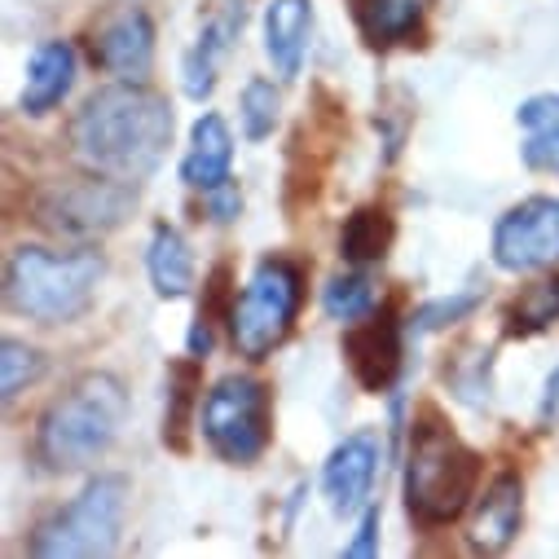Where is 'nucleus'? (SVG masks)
<instances>
[{"label": "nucleus", "mask_w": 559, "mask_h": 559, "mask_svg": "<svg viewBox=\"0 0 559 559\" xmlns=\"http://www.w3.org/2000/svg\"><path fill=\"white\" fill-rule=\"evenodd\" d=\"M168 142H173V106L142 80H119L97 88L71 123L75 159L88 173L119 181L151 177L164 164Z\"/></svg>", "instance_id": "f257e3e1"}, {"label": "nucleus", "mask_w": 559, "mask_h": 559, "mask_svg": "<svg viewBox=\"0 0 559 559\" xmlns=\"http://www.w3.org/2000/svg\"><path fill=\"white\" fill-rule=\"evenodd\" d=\"M480 454L445 424L437 409H424L414 418L409 459H405V507L418 524L441 528L454 524L476 489H480Z\"/></svg>", "instance_id": "f03ea898"}, {"label": "nucleus", "mask_w": 559, "mask_h": 559, "mask_svg": "<svg viewBox=\"0 0 559 559\" xmlns=\"http://www.w3.org/2000/svg\"><path fill=\"white\" fill-rule=\"evenodd\" d=\"M123 414H128V392L115 374L93 370L75 379L40 418V437H36L40 463L49 472H75L97 463L115 445Z\"/></svg>", "instance_id": "7ed1b4c3"}, {"label": "nucleus", "mask_w": 559, "mask_h": 559, "mask_svg": "<svg viewBox=\"0 0 559 559\" xmlns=\"http://www.w3.org/2000/svg\"><path fill=\"white\" fill-rule=\"evenodd\" d=\"M102 255L97 251H45V247H19L5 273V300L14 313L40 322V326H67L75 322L102 283Z\"/></svg>", "instance_id": "20e7f679"}, {"label": "nucleus", "mask_w": 559, "mask_h": 559, "mask_svg": "<svg viewBox=\"0 0 559 559\" xmlns=\"http://www.w3.org/2000/svg\"><path fill=\"white\" fill-rule=\"evenodd\" d=\"M305 305V273L300 264H292L287 255H264L242 296H234L229 305V335L234 348L251 361H264L277 344H283L296 326V313Z\"/></svg>", "instance_id": "39448f33"}, {"label": "nucleus", "mask_w": 559, "mask_h": 559, "mask_svg": "<svg viewBox=\"0 0 559 559\" xmlns=\"http://www.w3.org/2000/svg\"><path fill=\"white\" fill-rule=\"evenodd\" d=\"M199 428L216 459L234 467L255 463L273 437L269 388L255 374H225L199 405Z\"/></svg>", "instance_id": "423d86ee"}, {"label": "nucleus", "mask_w": 559, "mask_h": 559, "mask_svg": "<svg viewBox=\"0 0 559 559\" xmlns=\"http://www.w3.org/2000/svg\"><path fill=\"white\" fill-rule=\"evenodd\" d=\"M123 498L128 480L123 476H97L88 480L53 520H45L32 537V550L45 559H88V555H110L119 542L123 524Z\"/></svg>", "instance_id": "0eeeda50"}, {"label": "nucleus", "mask_w": 559, "mask_h": 559, "mask_svg": "<svg viewBox=\"0 0 559 559\" xmlns=\"http://www.w3.org/2000/svg\"><path fill=\"white\" fill-rule=\"evenodd\" d=\"M132 203H136V194L119 177L93 173L80 181L49 186L45 199L36 203V221L53 234H67V238H102L128 221Z\"/></svg>", "instance_id": "6e6552de"}, {"label": "nucleus", "mask_w": 559, "mask_h": 559, "mask_svg": "<svg viewBox=\"0 0 559 559\" xmlns=\"http://www.w3.org/2000/svg\"><path fill=\"white\" fill-rule=\"evenodd\" d=\"M559 260V199L533 194L493 225V264L502 273H533Z\"/></svg>", "instance_id": "1a4fd4ad"}, {"label": "nucleus", "mask_w": 559, "mask_h": 559, "mask_svg": "<svg viewBox=\"0 0 559 559\" xmlns=\"http://www.w3.org/2000/svg\"><path fill=\"white\" fill-rule=\"evenodd\" d=\"M344 357H348L353 379L366 392H374V396L388 392L396 383V370H401V322H396V313L383 305V309H370L366 318L348 322Z\"/></svg>", "instance_id": "9d476101"}, {"label": "nucleus", "mask_w": 559, "mask_h": 559, "mask_svg": "<svg viewBox=\"0 0 559 559\" xmlns=\"http://www.w3.org/2000/svg\"><path fill=\"white\" fill-rule=\"evenodd\" d=\"M379 463H383V441L374 428H361L353 437H344L326 467H322V493L331 502V511L340 515H353L357 507H366L370 489H374V476H379Z\"/></svg>", "instance_id": "9b49d317"}, {"label": "nucleus", "mask_w": 559, "mask_h": 559, "mask_svg": "<svg viewBox=\"0 0 559 559\" xmlns=\"http://www.w3.org/2000/svg\"><path fill=\"white\" fill-rule=\"evenodd\" d=\"M93 58L119 75V80H146L151 62H155V23L142 10H123L115 14L97 40H93Z\"/></svg>", "instance_id": "f8f14e48"}, {"label": "nucleus", "mask_w": 559, "mask_h": 559, "mask_svg": "<svg viewBox=\"0 0 559 559\" xmlns=\"http://www.w3.org/2000/svg\"><path fill=\"white\" fill-rule=\"evenodd\" d=\"M313 40V0H269L264 10V53L283 80H296Z\"/></svg>", "instance_id": "ddd939ff"}, {"label": "nucleus", "mask_w": 559, "mask_h": 559, "mask_svg": "<svg viewBox=\"0 0 559 559\" xmlns=\"http://www.w3.org/2000/svg\"><path fill=\"white\" fill-rule=\"evenodd\" d=\"M520 515H524V485H520L515 472H502L476 507V520H472V533H467L472 550L502 555L520 533Z\"/></svg>", "instance_id": "4468645a"}, {"label": "nucleus", "mask_w": 559, "mask_h": 559, "mask_svg": "<svg viewBox=\"0 0 559 559\" xmlns=\"http://www.w3.org/2000/svg\"><path fill=\"white\" fill-rule=\"evenodd\" d=\"M229 168H234V132H229V123L221 115L207 110L194 123V132H190V151L181 159V181L190 190H203L207 194V190L234 181Z\"/></svg>", "instance_id": "2eb2a0df"}, {"label": "nucleus", "mask_w": 559, "mask_h": 559, "mask_svg": "<svg viewBox=\"0 0 559 559\" xmlns=\"http://www.w3.org/2000/svg\"><path fill=\"white\" fill-rule=\"evenodd\" d=\"M437 0H348L353 23L370 49H392L418 36Z\"/></svg>", "instance_id": "dca6fc26"}, {"label": "nucleus", "mask_w": 559, "mask_h": 559, "mask_svg": "<svg viewBox=\"0 0 559 559\" xmlns=\"http://www.w3.org/2000/svg\"><path fill=\"white\" fill-rule=\"evenodd\" d=\"M75 84V49L67 40H45L27 62L23 115H49Z\"/></svg>", "instance_id": "f3484780"}, {"label": "nucleus", "mask_w": 559, "mask_h": 559, "mask_svg": "<svg viewBox=\"0 0 559 559\" xmlns=\"http://www.w3.org/2000/svg\"><path fill=\"white\" fill-rule=\"evenodd\" d=\"M515 123L524 132L520 159L533 173H559V93H537L520 102Z\"/></svg>", "instance_id": "a211bd4d"}, {"label": "nucleus", "mask_w": 559, "mask_h": 559, "mask_svg": "<svg viewBox=\"0 0 559 559\" xmlns=\"http://www.w3.org/2000/svg\"><path fill=\"white\" fill-rule=\"evenodd\" d=\"M238 27H242V10H238V14H229V19H207V23H203V32H199L194 49H190V53H186V62H181V84H186V93H190L194 102H203V97L216 88L221 58H225L229 36H234Z\"/></svg>", "instance_id": "6ab92c4d"}, {"label": "nucleus", "mask_w": 559, "mask_h": 559, "mask_svg": "<svg viewBox=\"0 0 559 559\" xmlns=\"http://www.w3.org/2000/svg\"><path fill=\"white\" fill-rule=\"evenodd\" d=\"M146 269H151V283L164 300H181L194 287V255L186 247V238L173 225H155L151 247H146Z\"/></svg>", "instance_id": "aec40b11"}, {"label": "nucleus", "mask_w": 559, "mask_h": 559, "mask_svg": "<svg viewBox=\"0 0 559 559\" xmlns=\"http://www.w3.org/2000/svg\"><path fill=\"white\" fill-rule=\"evenodd\" d=\"M507 335L511 340H533L542 331H550L559 322V273L550 277H537V283H528L511 305H507V318H502Z\"/></svg>", "instance_id": "412c9836"}, {"label": "nucleus", "mask_w": 559, "mask_h": 559, "mask_svg": "<svg viewBox=\"0 0 559 559\" xmlns=\"http://www.w3.org/2000/svg\"><path fill=\"white\" fill-rule=\"evenodd\" d=\"M392 216L383 207H357L348 221H344V234H340V255L348 264H379L392 247Z\"/></svg>", "instance_id": "4be33fe9"}, {"label": "nucleus", "mask_w": 559, "mask_h": 559, "mask_svg": "<svg viewBox=\"0 0 559 559\" xmlns=\"http://www.w3.org/2000/svg\"><path fill=\"white\" fill-rule=\"evenodd\" d=\"M277 115H283V97H277L273 80H260V75L247 80L242 102H238V119H242V136H247V142H264V136H273Z\"/></svg>", "instance_id": "5701e85b"}, {"label": "nucleus", "mask_w": 559, "mask_h": 559, "mask_svg": "<svg viewBox=\"0 0 559 559\" xmlns=\"http://www.w3.org/2000/svg\"><path fill=\"white\" fill-rule=\"evenodd\" d=\"M194 361L173 366V392H168L173 405H168V418H164V441L173 450H186V432H190V405H194V392H199V366Z\"/></svg>", "instance_id": "b1692460"}, {"label": "nucleus", "mask_w": 559, "mask_h": 559, "mask_svg": "<svg viewBox=\"0 0 559 559\" xmlns=\"http://www.w3.org/2000/svg\"><path fill=\"white\" fill-rule=\"evenodd\" d=\"M40 374H45L40 348H32L23 340H5V344H0V396H5V401H14L19 392H27Z\"/></svg>", "instance_id": "393cba45"}, {"label": "nucleus", "mask_w": 559, "mask_h": 559, "mask_svg": "<svg viewBox=\"0 0 559 559\" xmlns=\"http://www.w3.org/2000/svg\"><path fill=\"white\" fill-rule=\"evenodd\" d=\"M322 309L335 322H357V318H366L374 309V287L366 283L361 273H340V277H331L326 292H322Z\"/></svg>", "instance_id": "a878e982"}, {"label": "nucleus", "mask_w": 559, "mask_h": 559, "mask_svg": "<svg viewBox=\"0 0 559 559\" xmlns=\"http://www.w3.org/2000/svg\"><path fill=\"white\" fill-rule=\"evenodd\" d=\"M476 305H480V292H459V296H450V300H432V305H424V309L414 313V326H418V331L454 326V322H463Z\"/></svg>", "instance_id": "bb28decb"}, {"label": "nucleus", "mask_w": 559, "mask_h": 559, "mask_svg": "<svg viewBox=\"0 0 559 559\" xmlns=\"http://www.w3.org/2000/svg\"><path fill=\"white\" fill-rule=\"evenodd\" d=\"M344 555H348V559H370V555H379V511H374V507H366L361 528H357V537L344 546Z\"/></svg>", "instance_id": "cd10ccee"}, {"label": "nucleus", "mask_w": 559, "mask_h": 559, "mask_svg": "<svg viewBox=\"0 0 559 559\" xmlns=\"http://www.w3.org/2000/svg\"><path fill=\"white\" fill-rule=\"evenodd\" d=\"M207 212H212V221H221V225L238 221V212H242V194H238V186L225 181V186L207 190Z\"/></svg>", "instance_id": "c85d7f7f"}, {"label": "nucleus", "mask_w": 559, "mask_h": 559, "mask_svg": "<svg viewBox=\"0 0 559 559\" xmlns=\"http://www.w3.org/2000/svg\"><path fill=\"white\" fill-rule=\"evenodd\" d=\"M542 424H555V428H559V366H555V374L546 379V396H542Z\"/></svg>", "instance_id": "c756f323"}]
</instances>
